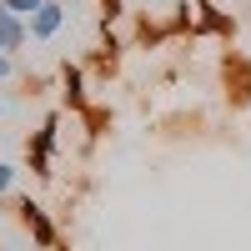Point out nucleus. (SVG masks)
<instances>
[{"instance_id": "obj_1", "label": "nucleus", "mask_w": 251, "mask_h": 251, "mask_svg": "<svg viewBox=\"0 0 251 251\" xmlns=\"http://www.w3.org/2000/svg\"><path fill=\"white\" fill-rule=\"evenodd\" d=\"M25 25H30V40H55L60 30H66V5H60V0H46Z\"/></svg>"}, {"instance_id": "obj_2", "label": "nucleus", "mask_w": 251, "mask_h": 251, "mask_svg": "<svg viewBox=\"0 0 251 251\" xmlns=\"http://www.w3.org/2000/svg\"><path fill=\"white\" fill-rule=\"evenodd\" d=\"M20 221H25V231L35 236V246L55 251V226H50V216H46V206H35V201H20Z\"/></svg>"}, {"instance_id": "obj_3", "label": "nucleus", "mask_w": 251, "mask_h": 251, "mask_svg": "<svg viewBox=\"0 0 251 251\" xmlns=\"http://www.w3.org/2000/svg\"><path fill=\"white\" fill-rule=\"evenodd\" d=\"M55 131H60V116H50V121L35 131V141H30V161H35L40 176H50V146H55Z\"/></svg>"}, {"instance_id": "obj_4", "label": "nucleus", "mask_w": 251, "mask_h": 251, "mask_svg": "<svg viewBox=\"0 0 251 251\" xmlns=\"http://www.w3.org/2000/svg\"><path fill=\"white\" fill-rule=\"evenodd\" d=\"M15 176H20L15 166H10V161H0V196H10V191H15Z\"/></svg>"}, {"instance_id": "obj_5", "label": "nucleus", "mask_w": 251, "mask_h": 251, "mask_svg": "<svg viewBox=\"0 0 251 251\" xmlns=\"http://www.w3.org/2000/svg\"><path fill=\"white\" fill-rule=\"evenodd\" d=\"M15 75V55H0V80H10Z\"/></svg>"}, {"instance_id": "obj_6", "label": "nucleus", "mask_w": 251, "mask_h": 251, "mask_svg": "<svg viewBox=\"0 0 251 251\" xmlns=\"http://www.w3.org/2000/svg\"><path fill=\"white\" fill-rule=\"evenodd\" d=\"M0 55H10V50H5V35H0Z\"/></svg>"}]
</instances>
